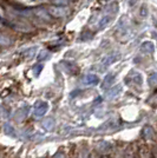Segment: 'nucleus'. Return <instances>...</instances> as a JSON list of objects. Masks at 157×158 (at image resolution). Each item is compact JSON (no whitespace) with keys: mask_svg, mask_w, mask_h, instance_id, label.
<instances>
[{"mask_svg":"<svg viewBox=\"0 0 157 158\" xmlns=\"http://www.w3.org/2000/svg\"><path fill=\"white\" fill-rule=\"evenodd\" d=\"M47 11L50 15H53L54 18H64L70 13V10L64 6H51Z\"/></svg>","mask_w":157,"mask_h":158,"instance_id":"1","label":"nucleus"},{"mask_svg":"<svg viewBox=\"0 0 157 158\" xmlns=\"http://www.w3.org/2000/svg\"><path fill=\"white\" fill-rule=\"evenodd\" d=\"M49 105L44 103V102H37L34 105V110H33V116L36 119H40L41 117L45 116V113L47 112Z\"/></svg>","mask_w":157,"mask_h":158,"instance_id":"2","label":"nucleus"},{"mask_svg":"<svg viewBox=\"0 0 157 158\" xmlns=\"http://www.w3.org/2000/svg\"><path fill=\"white\" fill-rule=\"evenodd\" d=\"M32 13L37 17V18H39L40 20H43V21H46V23H51V15L49 13V11L44 8V7H38V8H34L32 11Z\"/></svg>","mask_w":157,"mask_h":158,"instance_id":"3","label":"nucleus"},{"mask_svg":"<svg viewBox=\"0 0 157 158\" xmlns=\"http://www.w3.org/2000/svg\"><path fill=\"white\" fill-rule=\"evenodd\" d=\"M28 111H30V107H28V105H23L20 109H18L17 110V112H15V114H14V117H15V120L18 122V123H20V122H23L24 119L27 117V114H28Z\"/></svg>","mask_w":157,"mask_h":158,"instance_id":"4","label":"nucleus"},{"mask_svg":"<svg viewBox=\"0 0 157 158\" xmlns=\"http://www.w3.org/2000/svg\"><path fill=\"white\" fill-rule=\"evenodd\" d=\"M82 83H83V85H85V86H95L99 83V79H98V77L95 76V74H87V76H85V77L83 78Z\"/></svg>","mask_w":157,"mask_h":158,"instance_id":"5","label":"nucleus"},{"mask_svg":"<svg viewBox=\"0 0 157 158\" xmlns=\"http://www.w3.org/2000/svg\"><path fill=\"white\" fill-rule=\"evenodd\" d=\"M12 44H13V39L10 35H6L0 32V47H7Z\"/></svg>","mask_w":157,"mask_h":158,"instance_id":"6","label":"nucleus"},{"mask_svg":"<svg viewBox=\"0 0 157 158\" xmlns=\"http://www.w3.org/2000/svg\"><path fill=\"white\" fill-rule=\"evenodd\" d=\"M128 79H130L131 84H136V85H141L142 84V76L138 72H131L129 74Z\"/></svg>","mask_w":157,"mask_h":158,"instance_id":"7","label":"nucleus"},{"mask_svg":"<svg viewBox=\"0 0 157 158\" xmlns=\"http://www.w3.org/2000/svg\"><path fill=\"white\" fill-rule=\"evenodd\" d=\"M142 136H143L145 139H154L155 138V132H154V129L151 126H144L143 131H142Z\"/></svg>","mask_w":157,"mask_h":158,"instance_id":"8","label":"nucleus"},{"mask_svg":"<svg viewBox=\"0 0 157 158\" xmlns=\"http://www.w3.org/2000/svg\"><path fill=\"white\" fill-rule=\"evenodd\" d=\"M113 15V14H111V12H109L108 14H105L104 17L102 18V19L99 20V23H98V28L99 30H103L106 25H108V23L111 20V17Z\"/></svg>","mask_w":157,"mask_h":158,"instance_id":"9","label":"nucleus"},{"mask_svg":"<svg viewBox=\"0 0 157 158\" xmlns=\"http://www.w3.org/2000/svg\"><path fill=\"white\" fill-rule=\"evenodd\" d=\"M43 126H44V129H46L47 131H51L53 127L56 126V122H54V119L52 117H47L43 122Z\"/></svg>","mask_w":157,"mask_h":158,"instance_id":"10","label":"nucleus"},{"mask_svg":"<svg viewBox=\"0 0 157 158\" xmlns=\"http://www.w3.org/2000/svg\"><path fill=\"white\" fill-rule=\"evenodd\" d=\"M121 90H122V87H121V86H115V87H111V90H109V91L106 92V98L113 99L116 96H117L118 93L121 92Z\"/></svg>","mask_w":157,"mask_h":158,"instance_id":"11","label":"nucleus"},{"mask_svg":"<svg viewBox=\"0 0 157 158\" xmlns=\"http://www.w3.org/2000/svg\"><path fill=\"white\" fill-rule=\"evenodd\" d=\"M113 80H115V76L113 74H108L106 77L104 78L103 80V83H102V87L103 89H108V87H111V84L113 83Z\"/></svg>","mask_w":157,"mask_h":158,"instance_id":"12","label":"nucleus"},{"mask_svg":"<svg viewBox=\"0 0 157 158\" xmlns=\"http://www.w3.org/2000/svg\"><path fill=\"white\" fill-rule=\"evenodd\" d=\"M141 51H143L145 53H151L154 51V45L149 43V41H146V43H144L143 45L141 46Z\"/></svg>","mask_w":157,"mask_h":158,"instance_id":"13","label":"nucleus"},{"mask_svg":"<svg viewBox=\"0 0 157 158\" xmlns=\"http://www.w3.org/2000/svg\"><path fill=\"white\" fill-rule=\"evenodd\" d=\"M4 130H5V133H7L8 136H12V137L15 136V130H14L13 126L11 125V124H5Z\"/></svg>","mask_w":157,"mask_h":158,"instance_id":"14","label":"nucleus"},{"mask_svg":"<svg viewBox=\"0 0 157 158\" xmlns=\"http://www.w3.org/2000/svg\"><path fill=\"white\" fill-rule=\"evenodd\" d=\"M36 51H37V47H31V48L26 50V52L24 53L25 58H27V59L33 58V57H34V54H36Z\"/></svg>","mask_w":157,"mask_h":158,"instance_id":"15","label":"nucleus"},{"mask_svg":"<svg viewBox=\"0 0 157 158\" xmlns=\"http://www.w3.org/2000/svg\"><path fill=\"white\" fill-rule=\"evenodd\" d=\"M117 60V57L115 56V54H112V56H109L106 59H105V61H104V65L105 66H108V65H110V64H112L113 61H116Z\"/></svg>","mask_w":157,"mask_h":158,"instance_id":"16","label":"nucleus"},{"mask_svg":"<svg viewBox=\"0 0 157 158\" xmlns=\"http://www.w3.org/2000/svg\"><path fill=\"white\" fill-rule=\"evenodd\" d=\"M56 5H60V6H66L71 2L72 0H52Z\"/></svg>","mask_w":157,"mask_h":158,"instance_id":"17","label":"nucleus"},{"mask_svg":"<svg viewBox=\"0 0 157 158\" xmlns=\"http://www.w3.org/2000/svg\"><path fill=\"white\" fill-rule=\"evenodd\" d=\"M148 83H149V85L152 86V87H155V86H156V73H152L150 77H149Z\"/></svg>","mask_w":157,"mask_h":158,"instance_id":"18","label":"nucleus"},{"mask_svg":"<svg viewBox=\"0 0 157 158\" xmlns=\"http://www.w3.org/2000/svg\"><path fill=\"white\" fill-rule=\"evenodd\" d=\"M139 15L142 18H145L148 15V7H146V5H142L141 10H139Z\"/></svg>","mask_w":157,"mask_h":158,"instance_id":"19","label":"nucleus"},{"mask_svg":"<svg viewBox=\"0 0 157 158\" xmlns=\"http://www.w3.org/2000/svg\"><path fill=\"white\" fill-rule=\"evenodd\" d=\"M49 56H50V53L47 52V51H43V52L39 54V57H38V60L47 59V58H49Z\"/></svg>","mask_w":157,"mask_h":158,"instance_id":"20","label":"nucleus"},{"mask_svg":"<svg viewBox=\"0 0 157 158\" xmlns=\"http://www.w3.org/2000/svg\"><path fill=\"white\" fill-rule=\"evenodd\" d=\"M41 69H43V65H37L34 67V73H36V76H38L41 71Z\"/></svg>","mask_w":157,"mask_h":158,"instance_id":"21","label":"nucleus"},{"mask_svg":"<svg viewBox=\"0 0 157 158\" xmlns=\"http://www.w3.org/2000/svg\"><path fill=\"white\" fill-rule=\"evenodd\" d=\"M54 158H65V156H64V153H63V152L59 151L54 155Z\"/></svg>","mask_w":157,"mask_h":158,"instance_id":"22","label":"nucleus"},{"mask_svg":"<svg viewBox=\"0 0 157 158\" xmlns=\"http://www.w3.org/2000/svg\"><path fill=\"white\" fill-rule=\"evenodd\" d=\"M103 158H106V157H103Z\"/></svg>","mask_w":157,"mask_h":158,"instance_id":"23","label":"nucleus"}]
</instances>
